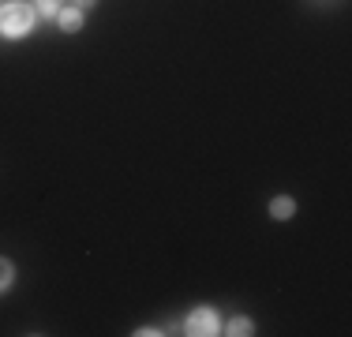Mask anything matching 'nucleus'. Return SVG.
I'll return each instance as SVG.
<instances>
[{
    "label": "nucleus",
    "instance_id": "f257e3e1",
    "mask_svg": "<svg viewBox=\"0 0 352 337\" xmlns=\"http://www.w3.org/2000/svg\"><path fill=\"white\" fill-rule=\"evenodd\" d=\"M34 27H38L34 4H23V0H8V4H0V34H4V38L19 41V38H27Z\"/></svg>",
    "mask_w": 352,
    "mask_h": 337
},
{
    "label": "nucleus",
    "instance_id": "f03ea898",
    "mask_svg": "<svg viewBox=\"0 0 352 337\" xmlns=\"http://www.w3.org/2000/svg\"><path fill=\"white\" fill-rule=\"evenodd\" d=\"M184 334L188 337H214V334H221V318H217L214 307H195L184 318Z\"/></svg>",
    "mask_w": 352,
    "mask_h": 337
},
{
    "label": "nucleus",
    "instance_id": "7ed1b4c3",
    "mask_svg": "<svg viewBox=\"0 0 352 337\" xmlns=\"http://www.w3.org/2000/svg\"><path fill=\"white\" fill-rule=\"evenodd\" d=\"M53 23H56V27H60L64 34H75V30H82V8H60Z\"/></svg>",
    "mask_w": 352,
    "mask_h": 337
},
{
    "label": "nucleus",
    "instance_id": "20e7f679",
    "mask_svg": "<svg viewBox=\"0 0 352 337\" xmlns=\"http://www.w3.org/2000/svg\"><path fill=\"white\" fill-rule=\"evenodd\" d=\"M292 214H296V199H292V195L270 199V217H274V221H289Z\"/></svg>",
    "mask_w": 352,
    "mask_h": 337
},
{
    "label": "nucleus",
    "instance_id": "39448f33",
    "mask_svg": "<svg viewBox=\"0 0 352 337\" xmlns=\"http://www.w3.org/2000/svg\"><path fill=\"white\" fill-rule=\"evenodd\" d=\"M221 334H229V337H251V334H255V323L244 318V315H236V318H229V326H225Z\"/></svg>",
    "mask_w": 352,
    "mask_h": 337
},
{
    "label": "nucleus",
    "instance_id": "423d86ee",
    "mask_svg": "<svg viewBox=\"0 0 352 337\" xmlns=\"http://www.w3.org/2000/svg\"><path fill=\"white\" fill-rule=\"evenodd\" d=\"M12 281H15V266H12V259L0 255V292L12 289Z\"/></svg>",
    "mask_w": 352,
    "mask_h": 337
},
{
    "label": "nucleus",
    "instance_id": "0eeeda50",
    "mask_svg": "<svg viewBox=\"0 0 352 337\" xmlns=\"http://www.w3.org/2000/svg\"><path fill=\"white\" fill-rule=\"evenodd\" d=\"M56 12H60L56 0H34V15H38V19H56Z\"/></svg>",
    "mask_w": 352,
    "mask_h": 337
},
{
    "label": "nucleus",
    "instance_id": "6e6552de",
    "mask_svg": "<svg viewBox=\"0 0 352 337\" xmlns=\"http://www.w3.org/2000/svg\"><path fill=\"white\" fill-rule=\"evenodd\" d=\"M98 0H75V8H82V12H87V8H94Z\"/></svg>",
    "mask_w": 352,
    "mask_h": 337
}]
</instances>
